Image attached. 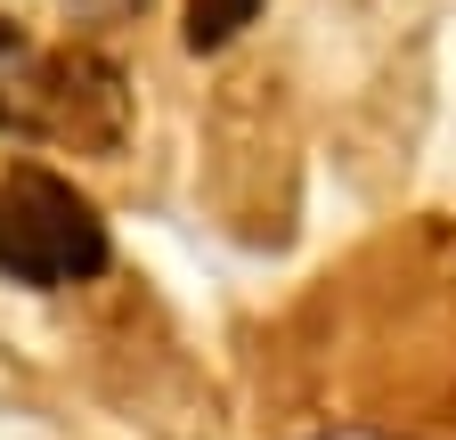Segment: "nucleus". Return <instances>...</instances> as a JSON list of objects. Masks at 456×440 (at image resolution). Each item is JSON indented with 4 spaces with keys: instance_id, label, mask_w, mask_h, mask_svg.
I'll list each match as a JSON object with an SVG mask.
<instances>
[{
    "instance_id": "nucleus-1",
    "label": "nucleus",
    "mask_w": 456,
    "mask_h": 440,
    "mask_svg": "<svg viewBox=\"0 0 456 440\" xmlns=\"http://www.w3.org/2000/svg\"><path fill=\"white\" fill-rule=\"evenodd\" d=\"M9 204L25 212V229L33 245L49 253L57 278H98V269L114 261V237H106V220L90 212V196H74V180H57V172H9Z\"/></svg>"
},
{
    "instance_id": "nucleus-2",
    "label": "nucleus",
    "mask_w": 456,
    "mask_h": 440,
    "mask_svg": "<svg viewBox=\"0 0 456 440\" xmlns=\"http://www.w3.org/2000/svg\"><path fill=\"white\" fill-rule=\"evenodd\" d=\"M0 278H17V286H57V269H49V253L33 245L25 212L9 204V188H0Z\"/></svg>"
},
{
    "instance_id": "nucleus-3",
    "label": "nucleus",
    "mask_w": 456,
    "mask_h": 440,
    "mask_svg": "<svg viewBox=\"0 0 456 440\" xmlns=\"http://www.w3.org/2000/svg\"><path fill=\"white\" fill-rule=\"evenodd\" d=\"M261 0H188V49H220V41H237L253 25Z\"/></svg>"
}]
</instances>
